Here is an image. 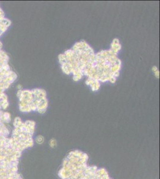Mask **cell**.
Instances as JSON below:
<instances>
[{
  "mask_svg": "<svg viewBox=\"0 0 160 179\" xmlns=\"http://www.w3.org/2000/svg\"><path fill=\"white\" fill-rule=\"evenodd\" d=\"M95 53L85 41L78 42L70 50L59 56L62 71L67 74H73V80L79 81L85 72L91 66Z\"/></svg>",
  "mask_w": 160,
  "mask_h": 179,
  "instance_id": "1",
  "label": "cell"
},
{
  "mask_svg": "<svg viewBox=\"0 0 160 179\" xmlns=\"http://www.w3.org/2000/svg\"><path fill=\"white\" fill-rule=\"evenodd\" d=\"M111 50H103L95 54L91 66L84 75L100 83L110 81L114 83L120 75L121 62Z\"/></svg>",
  "mask_w": 160,
  "mask_h": 179,
  "instance_id": "2",
  "label": "cell"
},
{
  "mask_svg": "<svg viewBox=\"0 0 160 179\" xmlns=\"http://www.w3.org/2000/svg\"><path fill=\"white\" fill-rule=\"evenodd\" d=\"M86 84L90 85L92 91H98L100 87V83L98 80H93L91 78H87L86 81Z\"/></svg>",
  "mask_w": 160,
  "mask_h": 179,
  "instance_id": "3",
  "label": "cell"
},
{
  "mask_svg": "<svg viewBox=\"0 0 160 179\" xmlns=\"http://www.w3.org/2000/svg\"><path fill=\"white\" fill-rule=\"evenodd\" d=\"M121 46L120 43V40L117 38H115L111 44V47L110 50L115 54H117L118 52L120 51V50H121Z\"/></svg>",
  "mask_w": 160,
  "mask_h": 179,
  "instance_id": "4",
  "label": "cell"
},
{
  "mask_svg": "<svg viewBox=\"0 0 160 179\" xmlns=\"http://www.w3.org/2000/svg\"><path fill=\"white\" fill-rule=\"evenodd\" d=\"M50 145L51 147H55L57 145V142L56 140L54 139H52L50 141Z\"/></svg>",
  "mask_w": 160,
  "mask_h": 179,
  "instance_id": "5",
  "label": "cell"
},
{
  "mask_svg": "<svg viewBox=\"0 0 160 179\" xmlns=\"http://www.w3.org/2000/svg\"><path fill=\"white\" fill-rule=\"evenodd\" d=\"M154 75L157 78H160V71H159V70H157V71L155 72Z\"/></svg>",
  "mask_w": 160,
  "mask_h": 179,
  "instance_id": "6",
  "label": "cell"
},
{
  "mask_svg": "<svg viewBox=\"0 0 160 179\" xmlns=\"http://www.w3.org/2000/svg\"><path fill=\"white\" fill-rule=\"evenodd\" d=\"M152 71L154 72H155L157 71V70H158V68L156 66H154L152 67Z\"/></svg>",
  "mask_w": 160,
  "mask_h": 179,
  "instance_id": "7",
  "label": "cell"
}]
</instances>
